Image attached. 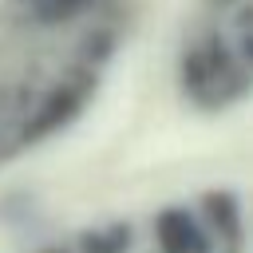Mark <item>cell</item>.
I'll return each instance as SVG.
<instances>
[]
</instances>
